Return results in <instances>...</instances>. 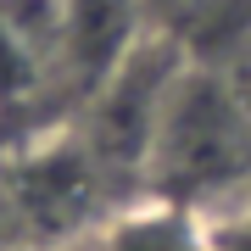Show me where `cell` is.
Returning <instances> with one entry per match:
<instances>
[{
  "label": "cell",
  "mask_w": 251,
  "mask_h": 251,
  "mask_svg": "<svg viewBox=\"0 0 251 251\" xmlns=\"http://www.w3.org/2000/svg\"><path fill=\"white\" fill-rule=\"evenodd\" d=\"M140 190L173 201H196L206 212L246 201L251 190V100L234 90L229 73L196 67L179 73L168 112L156 123Z\"/></svg>",
  "instance_id": "cell-1"
},
{
  "label": "cell",
  "mask_w": 251,
  "mask_h": 251,
  "mask_svg": "<svg viewBox=\"0 0 251 251\" xmlns=\"http://www.w3.org/2000/svg\"><path fill=\"white\" fill-rule=\"evenodd\" d=\"M184 67H190L184 50L162 28H145L134 45H128L123 62L78 100V128L73 134L95 156L100 173L145 179V156H151L156 123L168 112V95H173V84H179Z\"/></svg>",
  "instance_id": "cell-2"
},
{
  "label": "cell",
  "mask_w": 251,
  "mask_h": 251,
  "mask_svg": "<svg viewBox=\"0 0 251 251\" xmlns=\"http://www.w3.org/2000/svg\"><path fill=\"white\" fill-rule=\"evenodd\" d=\"M84 246L90 251H218V218L196 201L134 190L90 224Z\"/></svg>",
  "instance_id": "cell-3"
},
{
  "label": "cell",
  "mask_w": 251,
  "mask_h": 251,
  "mask_svg": "<svg viewBox=\"0 0 251 251\" xmlns=\"http://www.w3.org/2000/svg\"><path fill=\"white\" fill-rule=\"evenodd\" d=\"M162 34L184 50V62L229 73L251 62V0H184Z\"/></svg>",
  "instance_id": "cell-4"
},
{
  "label": "cell",
  "mask_w": 251,
  "mask_h": 251,
  "mask_svg": "<svg viewBox=\"0 0 251 251\" xmlns=\"http://www.w3.org/2000/svg\"><path fill=\"white\" fill-rule=\"evenodd\" d=\"M50 78H56V67L45 62V50L0 11V117L17 106H34L50 90Z\"/></svg>",
  "instance_id": "cell-5"
},
{
  "label": "cell",
  "mask_w": 251,
  "mask_h": 251,
  "mask_svg": "<svg viewBox=\"0 0 251 251\" xmlns=\"http://www.w3.org/2000/svg\"><path fill=\"white\" fill-rule=\"evenodd\" d=\"M218 218V251H251V206H224Z\"/></svg>",
  "instance_id": "cell-6"
},
{
  "label": "cell",
  "mask_w": 251,
  "mask_h": 251,
  "mask_svg": "<svg viewBox=\"0 0 251 251\" xmlns=\"http://www.w3.org/2000/svg\"><path fill=\"white\" fill-rule=\"evenodd\" d=\"M134 6H140V17L151 23V28H168V23H173V11H179L184 0H134Z\"/></svg>",
  "instance_id": "cell-7"
},
{
  "label": "cell",
  "mask_w": 251,
  "mask_h": 251,
  "mask_svg": "<svg viewBox=\"0 0 251 251\" xmlns=\"http://www.w3.org/2000/svg\"><path fill=\"white\" fill-rule=\"evenodd\" d=\"M234 206H240V201H234ZM246 206H251V190H246Z\"/></svg>",
  "instance_id": "cell-8"
}]
</instances>
